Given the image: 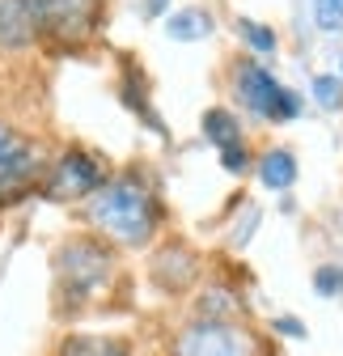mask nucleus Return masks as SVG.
Returning <instances> with one entry per match:
<instances>
[{
    "mask_svg": "<svg viewBox=\"0 0 343 356\" xmlns=\"http://www.w3.org/2000/svg\"><path fill=\"white\" fill-rule=\"evenodd\" d=\"M90 225L110 238L115 246H127V250H140L153 242L157 225H161V204L153 195V187L144 183L140 174H110V183L90 195Z\"/></svg>",
    "mask_w": 343,
    "mask_h": 356,
    "instance_id": "1",
    "label": "nucleus"
},
{
    "mask_svg": "<svg viewBox=\"0 0 343 356\" xmlns=\"http://www.w3.org/2000/svg\"><path fill=\"white\" fill-rule=\"evenodd\" d=\"M115 284V250L98 238H68L56 254V297L60 314H81Z\"/></svg>",
    "mask_w": 343,
    "mask_h": 356,
    "instance_id": "2",
    "label": "nucleus"
},
{
    "mask_svg": "<svg viewBox=\"0 0 343 356\" xmlns=\"http://www.w3.org/2000/svg\"><path fill=\"white\" fill-rule=\"evenodd\" d=\"M233 98L263 123H292L301 119V98L276 81V72L259 60H242L233 68Z\"/></svg>",
    "mask_w": 343,
    "mask_h": 356,
    "instance_id": "3",
    "label": "nucleus"
},
{
    "mask_svg": "<svg viewBox=\"0 0 343 356\" xmlns=\"http://www.w3.org/2000/svg\"><path fill=\"white\" fill-rule=\"evenodd\" d=\"M110 183V170L98 153L90 149H64L56 157V165L42 174V195L47 200H60V204H76V200H90L98 195L102 187Z\"/></svg>",
    "mask_w": 343,
    "mask_h": 356,
    "instance_id": "4",
    "label": "nucleus"
},
{
    "mask_svg": "<svg viewBox=\"0 0 343 356\" xmlns=\"http://www.w3.org/2000/svg\"><path fill=\"white\" fill-rule=\"evenodd\" d=\"M169 356H263V348H259V335L242 327L237 318L233 323L195 318L174 335Z\"/></svg>",
    "mask_w": 343,
    "mask_h": 356,
    "instance_id": "5",
    "label": "nucleus"
},
{
    "mask_svg": "<svg viewBox=\"0 0 343 356\" xmlns=\"http://www.w3.org/2000/svg\"><path fill=\"white\" fill-rule=\"evenodd\" d=\"M34 38H51V42H81L98 30L102 17V0H26Z\"/></svg>",
    "mask_w": 343,
    "mask_h": 356,
    "instance_id": "6",
    "label": "nucleus"
},
{
    "mask_svg": "<svg viewBox=\"0 0 343 356\" xmlns=\"http://www.w3.org/2000/svg\"><path fill=\"white\" fill-rule=\"evenodd\" d=\"M34 183H42V153L38 145L0 119V204L22 200Z\"/></svg>",
    "mask_w": 343,
    "mask_h": 356,
    "instance_id": "7",
    "label": "nucleus"
},
{
    "mask_svg": "<svg viewBox=\"0 0 343 356\" xmlns=\"http://www.w3.org/2000/svg\"><path fill=\"white\" fill-rule=\"evenodd\" d=\"M34 42V22H30V9L26 0H0V47H26Z\"/></svg>",
    "mask_w": 343,
    "mask_h": 356,
    "instance_id": "8",
    "label": "nucleus"
},
{
    "mask_svg": "<svg viewBox=\"0 0 343 356\" xmlns=\"http://www.w3.org/2000/svg\"><path fill=\"white\" fill-rule=\"evenodd\" d=\"M203 140H208V145H217V153H225V149H233V145H246L237 115L225 111V106L203 111Z\"/></svg>",
    "mask_w": 343,
    "mask_h": 356,
    "instance_id": "9",
    "label": "nucleus"
},
{
    "mask_svg": "<svg viewBox=\"0 0 343 356\" xmlns=\"http://www.w3.org/2000/svg\"><path fill=\"white\" fill-rule=\"evenodd\" d=\"M259 183L267 191H288L296 183V157L288 149H267L259 157Z\"/></svg>",
    "mask_w": 343,
    "mask_h": 356,
    "instance_id": "10",
    "label": "nucleus"
},
{
    "mask_svg": "<svg viewBox=\"0 0 343 356\" xmlns=\"http://www.w3.org/2000/svg\"><path fill=\"white\" fill-rule=\"evenodd\" d=\"M212 13L208 9H199V5H191V9H178L174 17L165 22V34L174 38V42H199V38H208L212 34Z\"/></svg>",
    "mask_w": 343,
    "mask_h": 356,
    "instance_id": "11",
    "label": "nucleus"
},
{
    "mask_svg": "<svg viewBox=\"0 0 343 356\" xmlns=\"http://www.w3.org/2000/svg\"><path fill=\"white\" fill-rule=\"evenodd\" d=\"M56 356H132V348H127V339L110 335H68Z\"/></svg>",
    "mask_w": 343,
    "mask_h": 356,
    "instance_id": "12",
    "label": "nucleus"
},
{
    "mask_svg": "<svg viewBox=\"0 0 343 356\" xmlns=\"http://www.w3.org/2000/svg\"><path fill=\"white\" fill-rule=\"evenodd\" d=\"M195 309H199V318L233 323V318H237V309H242V297H237L233 289H225V284H212V289L195 301Z\"/></svg>",
    "mask_w": 343,
    "mask_h": 356,
    "instance_id": "13",
    "label": "nucleus"
},
{
    "mask_svg": "<svg viewBox=\"0 0 343 356\" xmlns=\"http://www.w3.org/2000/svg\"><path fill=\"white\" fill-rule=\"evenodd\" d=\"M237 34H242V42L254 51V60H267V56H276V47H280V38H276V30L271 26H263V22H250V17H242L237 22Z\"/></svg>",
    "mask_w": 343,
    "mask_h": 356,
    "instance_id": "14",
    "label": "nucleus"
},
{
    "mask_svg": "<svg viewBox=\"0 0 343 356\" xmlns=\"http://www.w3.org/2000/svg\"><path fill=\"white\" fill-rule=\"evenodd\" d=\"M310 94L322 111H339L343 106V76L339 72H318L314 85H310Z\"/></svg>",
    "mask_w": 343,
    "mask_h": 356,
    "instance_id": "15",
    "label": "nucleus"
},
{
    "mask_svg": "<svg viewBox=\"0 0 343 356\" xmlns=\"http://www.w3.org/2000/svg\"><path fill=\"white\" fill-rule=\"evenodd\" d=\"M314 26L326 34L343 30V0H314Z\"/></svg>",
    "mask_w": 343,
    "mask_h": 356,
    "instance_id": "16",
    "label": "nucleus"
},
{
    "mask_svg": "<svg viewBox=\"0 0 343 356\" xmlns=\"http://www.w3.org/2000/svg\"><path fill=\"white\" fill-rule=\"evenodd\" d=\"M314 293L318 297H343V267L339 263H322L314 272Z\"/></svg>",
    "mask_w": 343,
    "mask_h": 356,
    "instance_id": "17",
    "label": "nucleus"
},
{
    "mask_svg": "<svg viewBox=\"0 0 343 356\" xmlns=\"http://www.w3.org/2000/svg\"><path fill=\"white\" fill-rule=\"evenodd\" d=\"M123 102L132 106L136 115H149V98H144V81H140V72H136V68H127V72H123Z\"/></svg>",
    "mask_w": 343,
    "mask_h": 356,
    "instance_id": "18",
    "label": "nucleus"
},
{
    "mask_svg": "<svg viewBox=\"0 0 343 356\" xmlns=\"http://www.w3.org/2000/svg\"><path fill=\"white\" fill-rule=\"evenodd\" d=\"M221 165H225V174H246V165H250V149H246V145L225 149V153H221Z\"/></svg>",
    "mask_w": 343,
    "mask_h": 356,
    "instance_id": "19",
    "label": "nucleus"
},
{
    "mask_svg": "<svg viewBox=\"0 0 343 356\" xmlns=\"http://www.w3.org/2000/svg\"><path fill=\"white\" fill-rule=\"evenodd\" d=\"M276 331H280V335H292V339H306V335H310L301 318H276Z\"/></svg>",
    "mask_w": 343,
    "mask_h": 356,
    "instance_id": "20",
    "label": "nucleus"
},
{
    "mask_svg": "<svg viewBox=\"0 0 343 356\" xmlns=\"http://www.w3.org/2000/svg\"><path fill=\"white\" fill-rule=\"evenodd\" d=\"M165 5H169V0H149V13L157 17V13H165Z\"/></svg>",
    "mask_w": 343,
    "mask_h": 356,
    "instance_id": "21",
    "label": "nucleus"
},
{
    "mask_svg": "<svg viewBox=\"0 0 343 356\" xmlns=\"http://www.w3.org/2000/svg\"><path fill=\"white\" fill-rule=\"evenodd\" d=\"M339 76H343V60H339Z\"/></svg>",
    "mask_w": 343,
    "mask_h": 356,
    "instance_id": "22",
    "label": "nucleus"
}]
</instances>
